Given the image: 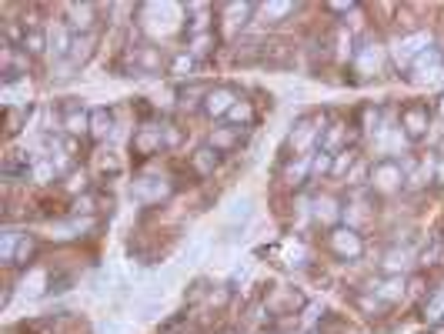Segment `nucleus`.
<instances>
[{
  "mask_svg": "<svg viewBox=\"0 0 444 334\" xmlns=\"http://www.w3.org/2000/svg\"><path fill=\"white\" fill-rule=\"evenodd\" d=\"M398 127H401V134L411 141V144L424 141L428 131H431V104H424V100H408L401 107V114H398Z\"/></svg>",
  "mask_w": 444,
  "mask_h": 334,
  "instance_id": "f03ea898",
  "label": "nucleus"
},
{
  "mask_svg": "<svg viewBox=\"0 0 444 334\" xmlns=\"http://www.w3.org/2000/svg\"><path fill=\"white\" fill-rule=\"evenodd\" d=\"M114 131V111L110 107H94L90 111V137L94 141H107Z\"/></svg>",
  "mask_w": 444,
  "mask_h": 334,
  "instance_id": "dca6fc26",
  "label": "nucleus"
},
{
  "mask_svg": "<svg viewBox=\"0 0 444 334\" xmlns=\"http://www.w3.org/2000/svg\"><path fill=\"white\" fill-rule=\"evenodd\" d=\"M100 334H127V328H124L120 321H110L107 318V321L100 324Z\"/></svg>",
  "mask_w": 444,
  "mask_h": 334,
  "instance_id": "72a5a7b5",
  "label": "nucleus"
},
{
  "mask_svg": "<svg viewBox=\"0 0 444 334\" xmlns=\"http://www.w3.org/2000/svg\"><path fill=\"white\" fill-rule=\"evenodd\" d=\"M21 50H27L31 57H43V54H51V41H47V31H43L41 23H37V27H27V37H23Z\"/></svg>",
  "mask_w": 444,
  "mask_h": 334,
  "instance_id": "a211bd4d",
  "label": "nucleus"
},
{
  "mask_svg": "<svg viewBox=\"0 0 444 334\" xmlns=\"http://www.w3.org/2000/svg\"><path fill=\"white\" fill-rule=\"evenodd\" d=\"M21 237L23 234H17V231H7L4 237H0V261H4V264H14L17 247H21Z\"/></svg>",
  "mask_w": 444,
  "mask_h": 334,
  "instance_id": "393cba45",
  "label": "nucleus"
},
{
  "mask_svg": "<svg viewBox=\"0 0 444 334\" xmlns=\"http://www.w3.org/2000/svg\"><path fill=\"white\" fill-rule=\"evenodd\" d=\"M327 251L334 257H341V261H358L364 254V237H361V231L347 227V224H334L327 231Z\"/></svg>",
  "mask_w": 444,
  "mask_h": 334,
  "instance_id": "7ed1b4c3",
  "label": "nucleus"
},
{
  "mask_svg": "<svg viewBox=\"0 0 444 334\" xmlns=\"http://www.w3.org/2000/svg\"><path fill=\"white\" fill-rule=\"evenodd\" d=\"M254 221V200L250 198H238L228 208V221L224 224H250Z\"/></svg>",
  "mask_w": 444,
  "mask_h": 334,
  "instance_id": "5701e85b",
  "label": "nucleus"
},
{
  "mask_svg": "<svg viewBox=\"0 0 444 334\" xmlns=\"http://www.w3.org/2000/svg\"><path fill=\"white\" fill-rule=\"evenodd\" d=\"M207 278H197V281H191V288H184V298L194 304V301H201V298H207Z\"/></svg>",
  "mask_w": 444,
  "mask_h": 334,
  "instance_id": "c85d7f7f",
  "label": "nucleus"
},
{
  "mask_svg": "<svg viewBox=\"0 0 444 334\" xmlns=\"http://www.w3.org/2000/svg\"><path fill=\"white\" fill-rule=\"evenodd\" d=\"M60 181H64V190H67V194H74V198H84V194H90V174H87L84 167L74 164Z\"/></svg>",
  "mask_w": 444,
  "mask_h": 334,
  "instance_id": "aec40b11",
  "label": "nucleus"
},
{
  "mask_svg": "<svg viewBox=\"0 0 444 334\" xmlns=\"http://www.w3.org/2000/svg\"><path fill=\"white\" fill-rule=\"evenodd\" d=\"M127 57H130V64H134V74H137V77H154V74H161V70H167V60H171L161 47H154V44L134 47V50H127Z\"/></svg>",
  "mask_w": 444,
  "mask_h": 334,
  "instance_id": "20e7f679",
  "label": "nucleus"
},
{
  "mask_svg": "<svg viewBox=\"0 0 444 334\" xmlns=\"http://www.w3.org/2000/svg\"><path fill=\"white\" fill-rule=\"evenodd\" d=\"M434 151H438V157H441V161H444V137H441V141H438V147H434Z\"/></svg>",
  "mask_w": 444,
  "mask_h": 334,
  "instance_id": "f704fd0d",
  "label": "nucleus"
},
{
  "mask_svg": "<svg viewBox=\"0 0 444 334\" xmlns=\"http://www.w3.org/2000/svg\"><path fill=\"white\" fill-rule=\"evenodd\" d=\"M424 288H428V278H424V274L408 278V294H411V298H424V294H431V291H424Z\"/></svg>",
  "mask_w": 444,
  "mask_h": 334,
  "instance_id": "c756f323",
  "label": "nucleus"
},
{
  "mask_svg": "<svg viewBox=\"0 0 444 334\" xmlns=\"http://www.w3.org/2000/svg\"><path fill=\"white\" fill-rule=\"evenodd\" d=\"M221 161H224V154H217L214 147L204 141V144H197L194 151H191V157H187V167H191V174H194V178L207 181V178H214V174H217Z\"/></svg>",
  "mask_w": 444,
  "mask_h": 334,
  "instance_id": "423d86ee",
  "label": "nucleus"
},
{
  "mask_svg": "<svg viewBox=\"0 0 444 334\" xmlns=\"http://www.w3.org/2000/svg\"><path fill=\"white\" fill-rule=\"evenodd\" d=\"M368 190L378 200L394 198L404 190V167L394 154H384L378 161H371V178H368Z\"/></svg>",
  "mask_w": 444,
  "mask_h": 334,
  "instance_id": "f257e3e1",
  "label": "nucleus"
},
{
  "mask_svg": "<svg viewBox=\"0 0 444 334\" xmlns=\"http://www.w3.org/2000/svg\"><path fill=\"white\" fill-rule=\"evenodd\" d=\"M238 100H240L238 87H231V84H214V87L207 90L201 114H204V117H214V121H224V117L231 114V107H234Z\"/></svg>",
  "mask_w": 444,
  "mask_h": 334,
  "instance_id": "39448f33",
  "label": "nucleus"
},
{
  "mask_svg": "<svg viewBox=\"0 0 444 334\" xmlns=\"http://www.w3.org/2000/svg\"><path fill=\"white\" fill-rule=\"evenodd\" d=\"M70 211H74V217H94V214H97V194L90 190L84 198H74Z\"/></svg>",
  "mask_w": 444,
  "mask_h": 334,
  "instance_id": "cd10ccee",
  "label": "nucleus"
},
{
  "mask_svg": "<svg viewBox=\"0 0 444 334\" xmlns=\"http://www.w3.org/2000/svg\"><path fill=\"white\" fill-rule=\"evenodd\" d=\"M33 257H37V237L23 234V237H21V247H17V257H14V264H17V267H27Z\"/></svg>",
  "mask_w": 444,
  "mask_h": 334,
  "instance_id": "bb28decb",
  "label": "nucleus"
},
{
  "mask_svg": "<svg viewBox=\"0 0 444 334\" xmlns=\"http://www.w3.org/2000/svg\"><path fill=\"white\" fill-rule=\"evenodd\" d=\"M444 318V284L431 291V301H424V321H441Z\"/></svg>",
  "mask_w": 444,
  "mask_h": 334,
  "instance_id": "b1692460",
  "label": "nucleus"
},
{
  "mask_svg": "<svg viewBox=\"0 0 444 334\" xmlns=\"http://www.w3.org/2000/svg\"><path fill=\"white\" fill-rule=\"evenodd\" d=\"M404 291H408V281H404L401 274H384V278L374 284L371 294H378V301H384V304H394V301L404 298Z\"/></svg>",
  "mask_w": 444,
  "mask_h": 334,
  "instance_id": "f8f14e48",
  "label": "nucleus"
},
{
  "mask_svg": "<svg viewBox=\"0 0 444 334\" xmlns=\"http://www.w3.org/2000/svg\"><path fill=\"white\" fill-rule=\"evenodd\" d=\"M60 131L67 134V137H77V141H84V137H90V111H74V114H64L60 117Z\"/></svg>",
  "mask_w": 444,
  "mask_h": 334,
  "instance_id": "ddd939ff",
  "label": "nucleus"
},
{
  "mask_svg": "<svg viewBox=\"0 0 444 334\" xmlns=\"http://www.w3.org/2000/svg\"><path fill=\"white\" fill-rule=\"evenodd\" d=\"M327 14H354L358 11V4H324Z\"/></svg>",
  "mask_w": 444,
  "mask_h": 334,
  "instance_id": "473e14b6",
  "label": "nucleus"
},
{
  "mask_svg": "<svg viewBox=\"0 0 444 334\" xmlns=\"http://www.w3.org/2000/svg\"><path fill=\"white\" fill-rule=\"evenodd\" d=\"M201 60L194 54H187V50H174L171 60H167V74L177 80H197V70H201Z\"/></svg>",
  "mask_w": 444,
  "mask_h": 334,
  "instance_id": "9b49d317",
  "label": "nucleus"
},
{
  "mask_svg": "<svg viewBox=\"0 0 444 334\" xmlns=\"http://www.w3.org/2000/svg\"><path fill=\"white\" fill-rule=\"evenodd\" d=\"M201 257H204V241H194V244L187 247V254H184V264L191 267V264H197Z\"/></svg>",
  "mask_w": 444,
  "mask_h": 334,
  "instance_id": "2f4dec72",
  "label": "nucleus"
},
{
  "mask_svg": "<svg viewBox=\"0 0 444 334\" xmlns=\"http://www.w3.org/2000/svg\"><path fill=\"white\" fill-rule=\"evenodd\" d=\"M94 44H97V33H74V47H70V57L67 60H74L77 67H84L94 54Z\"/></svg>",
  "mask_w": 444,
  "mask_h": 334,
  "instance_id": "412c9836",
  "label": "nucleus"
},
{
  "mask_svg": "<svg viewBox=\"0 0 444 334\" xmlns=\"http://www.w3.org/2000/svg\"><path fill=\"white\" fill-rule=\"evenodd\" d=\"M314 217L317 221H337V217H344V200H337L334 194L314 198Z\"/></svg>",
  "mask_w": 444,
  "mask_h": 334,
  "instance_id": "f3484780",
  "label": "nucleus"
},
{
  "mask_svg": "<svg viewBox=\"0 0 444 334\" xmlns=\"http://www.w3.org/2000/svg\"><path fill=\"white\" fill-rule=\"evenodd\" d=\"M97 167H100V174H117V171H120L117 157L110 154V151H107V154H97Z\"/></svg>",
  "mask_w": 444,
  "mask_h": 334,
  "instance_id": "7c9ffc66",
  "label": "nucleus"
},
{
  "mask_svg": "<svg viewBox=\"0 0 444 334\" xmlns=\"http://www.w3.org/2000/svg\"><path fill=\"white\" fill-rule=\"evenodd\" d=\"M33 114V104H23V107H4V134L7 137H17V134L27 127Z\"/></svg>",
  "mask_w": 444,
  "mask_h": 334,
  "instance_id": "2eb2a0df",
  "label": "nucleus"
},
{
  "mask_svg": "<svg viewBox=\"0 0 444 334\" xmlns=\"http://www.w3.org/2000/svg\"><path fill=\"white\" fill-rule=\"evenodd\" d=\"M47 41H51V54L54 60H67L70 57V47H74V31L67 21H54L47 27Z\"/></svg>",
  "mask_w": 444,
  "mask_h": 334,
  "instance_id": "1a4fd4ad",
  "label": "nucleus"
},
{
  "mask_svg": "<svg viewBox=\"0 0 444 334\" xmlns=\"http://www.w3.org/2000/svg\"><path fill=\"white\" fill-rule=\"evenodd\" d=\"M161 137H164V147H167V151H177V147L184 144V131H181V124H174V121L161 124Z\"/></svg>",
  "mask_w": 444,
  "mask_h": 334,
  "instance_id": "a878e982",
  "label": "nucleus"
},
{
  "mask_svg": "<svg viewBox=\"0 0 444 334\" xmlns=\"http://www.w3.org/2000/svg\"><path fill=\"white\" fill-rule=\"evenodd\" d=\"M228 334H240V331H228Z\"/></svg>",
  "mask_w": 444,
  "mask_h": 334,
  "instance_id": "c9c22d12",
  "label": "nucleus"
},
{
  "mask_svg": "<svg viewBox=\"0 0 444 334\" xmlns=\"http://www.w3.org/2000/svg\"><path fill=\"white\" fill-rule=\"evenodd\" d=\"M217 50V33H197V37H187V54H194L201 64Z\"/></svg>",
  "mask_w": 444,
  "mask_h": 334,
  "instance_id": "4be33fe9",
  "label": "nucleus"
},
{
  "mask_svg": "<svg viewBox=\"0 0 444 334\" xmlns=\"http://www.w3.org/2000/svg\"><path fill=\"white\" fill-rule=\"evenodd\" d=\"M130 151H134V157H141V161H147V157H154L157 151H164L161 127H154V124H141V127L134 131V137H130Z\"/></svg>",
  "mask_w": 444,
  "mask_h": 334,
  "instance_id": "0eeeda50",
  "label": "nucleus"
},
{
  "mask_svg": "<svg viewBox=\"0 0 444 334\" xmlns=\"http://www.w3.org/2000/svg\"><path fill=\"white\" fill-rule=\"evenodd\" d=\"M224 121L231 124V127H240V131H250L254 124H258V111H254V104H250L248 97H240L234 107H231V114L224 117Z\"/></svg>",
  "mask_w": 444,
  "mask_h": 334,
  "instance_id": "4468645a",
  "label": "nucleus"
},
{
  "mask_svg": "<svg viewBox=\"0 0 444 334\" xmlns=\"http://www.w3.org/2000/svg\"><path fill=\"white\" fill-rule=\"evenodd\" d=\"M361 161V151L358 147H344V151H337L334 154V164H331V178L334 181H347L351 174V167Z\"/></svg>",
  "mask_w": 444,
  "mask_h": 334,
  "instance_id": "6ab92c4d",
  "label": "nucleus"
},
{
  "mask_svg": "<svg viewBox=\"0 0 444 334\" xmlns=\"http://www.w3.org/2000/svg\"><path fill=\"white\" fill-rule=\"evenodd\" d=\"M311 181V154L307 157H284L281 161V184L301 188Z\"/></svg>",
  "mask_w": 444,
  "mask_h": 334,
  "instance_id": "9d476101",
  "label": "nucleus"
},
{
  "mask_svg": "<svg viewBox=\"0 0 444 334\" xmlns=\"http://www.w3.org/2000/svg\"><path fill=\"white\" fill-rule=\"evenodd\" d=\"M248 134L250 131H240V127H231V124H217L214 131L207 134V144L214 147L217 154H234L248 141Z\"/></svg>",
  "mask_w": 444,
  "mask_h": 334,
  "instance_id": "6e6552de",
  "label": "nucleus"
}]
</instances>
